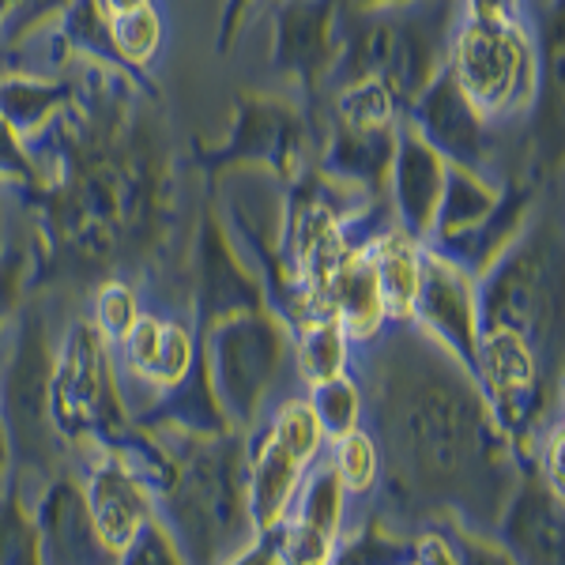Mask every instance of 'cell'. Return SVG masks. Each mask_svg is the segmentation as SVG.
I'll use <instances>...</instances> for the list:
<instances>
[{
	"label": "cell",
	"instance_id": "cell-3",
	"mask_svg": "<svg viewBox=\"0 0 565 565\" xmlns=\"http://www.w3.org/2000/svg\"><path fill=\"white\" fill-rule=\"evenodd\" d=\"M87 513L106 551H125L140 535L143 521H148V498L140 494V487L132 482L129 471L103 468L90 479Z\"/></svg>",
	"mask_w": 565,
	"mask_h": 565
},
{
	"label": "cell",
	"instance_id": "cell-1",
	"mask_svg": "<svg viewBox=\"0 0 565 565\" xmlns=\"http://www.w3.org/2000/svg\"><path fill=\"white\" fill-rule=\"evenodd\" d=\"M452 76L482 117H498L532 98L535 53L516 23L476 15L452 50Z\"/></svg>",
	"mask_w": 565,
	"mask_h": 565
},
{
	"label": "cell",
	"instance_id": "cell-9",
	"mask_svg": "<svg viewBox=\"0 0 565 565\" xmlns=\"http://www.w3.org/2000/svg\"><path fill=\"white\" fill-rule=\"evenodd\" d=\"M309 407H313L321 430L332 434V437H343L348 430H354V423H359V392H354V385L343 377V373L332 381L313 385V399H309Z\"/></svg>",
	"mask_w": 565,
	"mask_h": 565
},
{
	"label": "cell",
	"instance_id": "cell-15",
	"mask_svg": "<svg viewBox=\"0 0 565 565\" xmlns=\"http://www.w3.org/2000/svg\"><path fill=\"white\" fill-rule=\"evenodd\" d=\"M125 565H178V554L159 527H140V535L125 546Z\"/></svg>",
	"mask_w": 565,
	"mask_h": 565
},
{
	"label": "cell",
	"instance_id": "cell-16",
	"mask_svg": "<svg viewBox=\"0 0 565 565\" xmlns=\"http://www.w3.org/2000/svg\"><path fill=\"white\" fill-rule=\"evenodd\" d=\"M151 0H103L106 15H121V12H136V8H148Z\"/></svg>",
	"mask_w": 565,
	"mask_h": 565
},
{
	"label": "cell",
	"instance_id": "cell-11",
	"mask_svg": "<svg viewBox=\"0 0 565 565\" xmlns=\"http://www.w3.org/2000/svg\"><path fill=\"white\" fill-rule=\"evenodd\" d=\"M335 476L343 479V487L351 490H366L373 476H377V449L366 434L354 426L343 437H335Z\"/></svg>",
	"mask_w": 565,
	"mask_h": 565
},
{
	"label": "cell",
	"instance_id": "cell-2",
	"mask_svg": "<svg viewBox=\"0 0 565 565\" xmlns=\"http://www.w3.org/2000/svg\"><path fill=\"white\" fill-rule=\"evenodd\" d=\"M324 313H332L343 324V332L354 340H370L385 324V302H381L377 271H373L370 249L366 253H343V260L332 268V276L321 287Z\"/></svg>",
	"mask_w": 565,
	"mask_h": 565
},
{
	"label": "cell",
	"instance_id": "cell-10",
	"mask_svg": "<svg viewBox=\"0 0 565 565\" xmlns=\"http://www.w3.org/2000/svg\"><path fill=\"white\" fill-rule=\"evenodd\" d=\"M271 437H276L287 452H295L302 463H309V460H317V449H321V441H324V430H321V423H317L309 399H290V404L279 412L276 434Z\"/></svg>",
	"mask_w": 565,
	"mask_h": 565
},
{
	"label": "cell",
	"instance_id": "cell-17",
	"mask_svg": "<svg viewBox=\"0 0 565 565\" xmlns=\"http://www.w3.org/2000/svg\"><path fill=\"white\" fill-rule=\"evenodd\" d=\"M238 565H276V551H271V546H264V551L245 554Z\"/></svg>",
	"mask_w": 565,
	"mask_h": 565
},
{
	"label": "cell",
	"instance_id": "cell-12",
	"mask_svg": "<svg viewBox=\"0 0 565 565\" xmlns=\"http://www.w3.org/2000/svg\"><path fill=\"white\" fill-rule=\"evenodd\" d=\"M95 317H98V328H103L106 335L125 340L129 328L140 321V313H136V295L129 287H121V282H106V287L98 290Z\"/></svg>",
	"mask_w": 565,
	"mask_h": 565
},
{
	"label": "cell",
	"instance_id": "cell-8",
	"mask_svg": "<svg viewBox=\"0 0 565 565\" xmlns=\"http://www.w3.org/2000/svg\"><path fill=\"white\" fill-rule=\"evenodd\" d=\"M109 39H114V50L121 61H129V65H148L162 45L159 12L148 4V8H136V12L109 15Z\"/></svg>",
	"mask_w": 565,
	"mask_h": 565
},
{
	"label": "cell",
	"instance_id": "cell-14",
	"mask_svg": "<svg viewBox=\"0 0 565 565\" xmlns=\"http://www.w3.org/2000/svg\"><path fill=\"white\" fill-rule=\"evenodd\" d=\"M162 324L159 317H140L132 328H129V335H125V351H129V362H132V370L136 373H148L151 377V370H154V359H159V348H162Z\"/></svg>",
	"mask_w": 565,
	"mask_h": 565
},
{
	"label": "cell",
	"instance_id": "cell-5",
	"mask_svg": "<svg viewBox=\"0 0 565 565\" xmlns=\"http://www.w3.org/2000/svg\"><path fill=\"white\" fill-rule=\"evenodd\" d=\"M306 468L309 463H302L295 452H287L276 437H271L249 468V513H253V521H257L260 527L279 524L282 509H287V501H290V494H295V487H298V479H302Z\"/></svg>",
	"mask_w": 565,
	"mask_h": 565
},
{
	"label": "cell",
	"instance_id": "cell-6",
	"mask_svg": "<svg viewBox=\"0 0 565 565\" xmlns=\"http://www.w3.org/2000/svg\"><path fill=\"white\" fill-rule=\"evenodd\" d=\"M482 370H487V381L498 396H516V392H524L532 385L535 362L516 328H498V332H490V340L482 343Z\"/></svg>",
	"mask_w": 565,
	"mask_h": 565
},
{
	"label": "cell",
	"instance_id": "cell-7",
	"mask_svg": "<svg viewBox=\"0 0 565 565\" xmlns=\"http://www.w3.org/2000/svg\"><path fill=\"white\" fill-rule=\"evenodd\" d=\"M298 362H302V377L309 385H321V381H332L343 373V362H348V332H343V324L332 313L313 317L302 328Z\"/></svg>",
	"mask_w": 565,
	"mask_h": 565
},
{
	"label": "cell",
	"instance_id": "cell-13",
	"mask_svg": "<svg viewBox=\"0 0 565 565\" xmlns=\"http://www.w3.org/2000/svg\"><path fill=\"white\" fill-rule=\"evenodd\" d=\"M189 359H193V340L181 324H167L162 328V348L159 359H154L151 381L154 385H174L189 373Z\"/></svg>",
	"mask_w": 565,
	"mask_h": 565
},
{
	"label": "cell",
	"instance_id": "cell-4",
	"mask_svg": "<svg viewBox=\"0 0 565 565\" xmlns=\"http://www.w3.org/2000/svg\"><path fill=\"white\" fill-rule=\"evenodd\" d=\"M373 271H377V287H381V302L385 313L396 321L415 317L418 290H423V257H418L415 242L404 234H388L370 249Z\"/></svg>",
	"mask_w": 565,
	"mask_h": 565
}]
</instances>
